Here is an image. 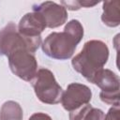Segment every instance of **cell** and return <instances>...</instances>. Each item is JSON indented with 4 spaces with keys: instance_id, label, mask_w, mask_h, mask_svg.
<instances>
[{
    "instance_id": "cell-1",
    "label": "cell",
    "mask_w": 120,
    "mask_h": 120,
    "mask_svg": "<svg viewBox=\"0 0 120 120\" xmlns=\"http://www.w3.org/2000/svg\"><path fill=\"white\" fill-rule=\"evenodd\" d=\"M109 58V49L105 42L98 39L84 43L82 50L72 58L73 68L91 82L96 73L102 69Z\"/></svg>"
},
{
    "instance_id": "cell-2",
    "label": "cell",
    "mask_w": 120,
    "mask_h": 120,
    "mask_svg": "<svg viewBox=\"0 0 120 120\" xmlns=\"http://www.w3.org/2000/svg\"><path fill=\"white\" fill-rule=\"evenodd\" d=\"M81 40L82 38L65 27L63 32H52L48 35L42 42L41 48L43 52L51 58L67 60L73 55Z\"/></svg>"
},
{
    "instance_id": "cell-3",
    "label": "cell",
    "mask_w": 120,
    "mask_h": 120,
    "mask_svg": "<svg viewBox=\"0 0 120 120\" xmlns=\"http://www.w3.org/2000/svg\"><path fill=\"white\" fill-rule=\"evenodd\" d=\"M41 45V37H26L18 31L15 23L9 22L0 30V55L8 56L19 49H25L32 53Z\"/></svg>"
},
{
    "instance_id": "cell-4",
    "label": "cell",
    "mask_w": 120,
    "mask_h": 120,
    "mask_svg": "<svg viewBox=\"0 0 120 120\" xmlns=\"http://www.w3.org/2000/svg\"><path fill=\"white\" fill-rule=\"evenodd\" d=\"M32 85L37 98L42 103L52 105L61 101L63 89L50 69H38L35 78L32 80Z\"/></svg>"
},
{
    "instance_id": "cell-5",
    "label": "cell",
    "mask_w": 120,
    "mask_h": 120,
    "mask_svg": "<svg viewBox=\"0 0 120 120\" xmlns=\"http://www.w3.org/2000/svg\"><path fill=\"white\" fill-rule=\"evenodd\" d=\"M11 71L25 82H32L38 72L35 54L25 49H19L8 55Z\"/></svg>"
},
{
    "instance_id": "cell-6",
    "label": "cell",
    "mask_w": 120,
    "mask_h": 120,
    "mask_svg": "<svg viewBox=\"0 0 120 120\" xmlns=\"http://www.w3.org/2000/svg\"><path fill=\"white\" fill-rule=\"evenodd\" d=\"M92 83L98 85L101 92L99 94L100 99L109 105H119V77L108 68L98 70L93 77Z\"/></svg>"
},
{
    "instance_id": "cell-7",
    "label": "cell",
    "mask_w": 120,
    "mask_h": 120,
    "mask_svg": "<svg viewBox=\"0 0 120 120\" xmlns=\"http://www.w3.org/2000/svg\"><path fill=\"white\" fill-rule=\"evenodd\" d=\"M91 98L92 92L88 86L78 82H72L68 84L67 90L63 92L61 103L66 111L72 112L88 104Z\"/></svg>"
},
{
    "instance_id": "cell-8",
    "label": "cell",
    "mask_w": 120,
    "mask_h": 120,
    "mask_svg": "<svg viewBox=\"0 0 120 120\" xmlns=\"http://www.w3.org/2000/svg\"><path fill=\"white\" fill-rule=\"evenodd\" d=\"M33 11L39 13L49 28H56L63 25L68 20L67 9L52 1H46L39 5L33 6Z\"/></svg>"
},
{
    "instance_id": "cell-9",
    "label": "cell",
    "mask_w": 120,
    "mask_h": 120,
    "mask_svg": "<svg viewBox=\"0 0 120 120\" xmlns=\"http://www.w3.org/2000/svg\"><path fill=\"white\" fill-rule=\"evenodd\" d=\"M46 22L43 17L36 12L26 13L18 24V31L26 37H40V34L46 28Z\"/></svg>"
},
{
    "instance_id": "cell-10",
    "label": "cell",
    "mask_w": 120,
    "mask_h": 120,
    "mask_svg": "<svg viewBox=\"0 0 120 120\" xmlns=\"http://www.w3.org/2000/svg\"><path fill=\"white\" fill-rule=\"evenodd\" d=\"M119 6L120 3L118 0L103 2V13L101 15V21L104 24L109 27H116L120 24Z\"/></svg>"
},
{
    "instance_id": "cell-11",
    "label": "cell",
    "mask_w": 120,
    "mask_h": 120,
    "mask_svg": "<svg viewBox=\"0 0 120 120\" xmlns=\"http://www.w3.org/2000/svg\"><path fill=\"white\" fill-rule=\"evenodd\" d=\"M104 116L103 111L94 108L88 103L70 112L69 120H104Z\"/></svg>"
},
{
    "instance_id": "cell-12",
    "label": "cell",
    "mask_w": 120,
    "mask_h": 120,
    "mask_svg": "<svg viewBox=\"0 0 120 120\" xmlns=\"http://www.w3.org/2000/svg\"><path fill=\"white\" fill-rule=\"evenodd\" d=\"M22 109L13 100L6 101L0 109V120H22Z\"/></svg>"
},
{
    "instance_id": "cell-13",
    "label": "cell",
    "mask_w": 120,
    "mask_h": 120,
    "mask_svg": "<svg viewBox=\"0 0 120 120\" xmlns=\"http://www.w3.org/2000/svg\"><path fill=\"white\" fill-rule=\"evenodd\" d=\"M104 120H119V107L112 106L104 116Z\"/></svg>"
},
{
    "instance_id": "cell-14",
    "label": "cell",
    "mask_w": 120,
    "mask_h": 120,
    "mask_svg": "<svg viewBox=\"0 0 120 120\" xmlns=\"http://www.w3.org/2000/svg\"><path fill=\"white\" fill-rule=\"evenodd\" d=\"M61 4L66 9L68 8L70 10H78L82 8L80 1H62Z\"/></svg>"
},
{
    "instance_id": "cell-15",
    "label": "cell",
    "mask_w": 120,
    "mask_h": 120,
    "mask_svg": "<svg viewBox=\"0 0 120 120\" xmlns=\"http://www.w3.org/2000/svg\"><path fill=\"white\" fill-rule=\"evenodd\" d=\"M29 120H52L50 115L44 112H36L32 114L29 118Z\"/></svg>"
}]
</instances>
